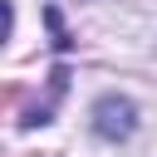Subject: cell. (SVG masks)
I'll use <instances>...</instances> for the list:
<instances>
[{"label":"cell","mask_w":157,"mask_h":157,"mask_svg":"<svg viewBox=\"0 0 157 157\" xmlns=\"http://www.w3.org/2000/svg\"><path fill=\"white\" fill-rule=\"evenodd\" d=\"M93 132H98L103 142L132 137V132H137V103L123 98V93H103V98L93 103Z\"/></svg>","instance_id":"cell-1"}]
</instances>
